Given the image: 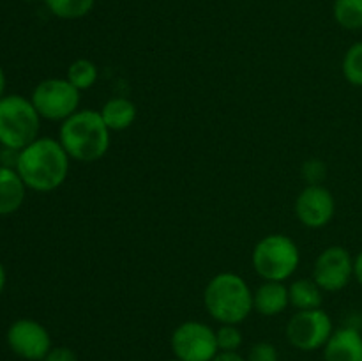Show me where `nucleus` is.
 Masks as SVG:
<instances>
[{"mask_svg": "<svg viewBox=\"0 0 362 361\" xmlns=\"http://www.w3.org/2000/svg\"><path fill=\"white\" fill-rule=\"evenodd\" d=\"M69 154L59 140L39 137L18 151L16 166L28 190L48 193L66 183L69 176Z\"/></svg>", "mask_w": 362, "mask_h": 361, "instance_id": "nucleus-1", "label": "nucleus"}, {"mask_svg": "<svg viewBox=\"0 0 362 361\" xmlns=\"http://www.w3.org/2000/svg\"><path fill=\"white\" fill-rule=\"evenodd\" d=\"M110 133L98 110H78L60 124L59 142L71 159L94 163L108 152Z\"/></svg>", "mask_w": 362, "mask_h": 361, "instance_id": "nucleus-2", "label": "nucleus"}, {"mask_svg": "<svg viewBox=\"0 0 362 361\" xmlns=\"http://www.w3.org/2000/svg\"><path fill=\"white\" fill-rule=\"evenodd\" d=\"M207 314L219 324H237L246 321L253 308V290L246 280L235 273H219L204 290Z\"/></svg>", "mask_w": 362, "mask_h": 361, "instance_id": "nucleus-3", "label": "nucleus"}, {"mask_svg": "<svg viewBox=\"0 0 362 361\" xmlns=\"http://www.w3.org/2000/svg\"><path fill=\"white\" fill-rule=\"evenodd\" d=\"M41 115L30 99L20 94H7L0 99V145L21 151L39 138Z\"/></svg>", "mask_w": 362, "mask_h": 361, "instance_id": "nucleus-4", "label": "nucleus"}, {"mask_svg": "<svg viewBox=\"0 0 362 361\" xmlns=\"http://www.w3.org/2000/svg\"><path fill=\"white\" fill-rule=\"evenodd\" d=\"M251 260L265 282H285L299 268L300 251L285 234H269L257 243Z\"/></svg>", "mask_w": 362, "mask_h": 361, "instance_id": "nucleus-5", "label": "nucleus"}, {"mask_svg": "<svg viewBox=\"0 0 362 361\" xmlns=\"http://www.w3.org/2000/svg\"><path fill=\"white\" fill-rule=\"evenodd\" d=\"M80 91L67 78H46L34 87L30 101L41 119L64 122L80 108Z\"/></svg>", "mask_w": 362, "mask_h": 361, "instance_id": "nucleus-6", "label": "nucleus"}, {"mask_svg": "<svg viewBox=\"0 0 362 361\" xmlns=\"http://www.w3.org/2000/svg\"><path fill=\"white\" fill-rule=\"evenodd\" d=\"M286 340L292 347L303 353L324 349L334 333L332 319L324 308L297 310L286 324Z\"/></svg>", "mask_w": 362, "mask_h": 361, "instance_id": "nucleus-7", "label": "nucleus"}, {"mask_svg": "<svg viewBox=\"0 0 362 361\" xmlns=\"http://www.w3.org/2000/svg\"><path fill=\"white\" fill-rule=\"evenodd\" d=\"M170 347L180 361H212L219 353L216 329L205 322L186 321L173 329Z\"/></svg>", "mask_w": 362, "mask_h": 361, "instance_id": "nucleus-8", "label": "nucleus"}, {"mask_svg": "<svg viewBox=\"0 0 362 361\" xmlns=\"http://www.w3.org/2000/svg\"><path fill=\"white\" fill-rule=\"evenodd\" d=\"M7 345L16 356L27 361H42L52 350V336L41 322L18 319L7 329Z\"/></svg>", "mask_w": 362, "mask_h": 361, "instance_id": "nucleus-9", "label": "nucleus"}, {"mask_svg": "<svg viewBox=\"0 0 362 361\" xmlns=\"http://www.w3.org/2000/svg\"><path fill=\"white\" fill-rule=\"evenodd\" d=\"M354 278V257L346 248L329 246L317 257L313 280L324 292H339Z\"/></svg>", "mask_w": 362, "mask_h": 361, "instance_id": "nucleus-10", "label": "nucleus"}, {"mask_svg": "<svg viewBox=\"0 0 362 361\" xmlns=\"http://www.w3.org/2000/svg\"><path fill=\"white\" fill-rule=\"evenodd\" d=\"M336 200L322 184H308L296 198V216L308 229H322L334 218Z\"/></svg>", "mask_w": 362, "mask_h": 361, "instance_id": "nucleus-11", "label": "nucleus"}, {"mask_svg": "<svg viewBox=\"0 0 362 361\" xmlns=\"http://www.w3.org/2000/svg\"><path fill=\"white\" fill-rule=\"evenodd\" d=\"M324 361H362V335L359 329H334L324 347Z\"/></svg>", "mask_w": 362, "mask_h": 361, "instance_id": "nucleus-12", "label": "nucleus"}, {"mask_svg": "<svg viewBox=\"0 0 362 361\" xmlns=\"http://www.w3.org/2000/svg\"><path fill=\"white\" fill-rule=\"evenodd\" d=\"M27 184L16 168L0 165V216H9L20 211L27 197Z\"/></svg>", "mask_w": 362, "mask_h": 361, "instance_id": "nucleus-13", "label": "nucleus"}, {"mask_svg": "<svg viewBox=\"0 0 362 361\" xmlns=\"http://www.w3.org/2000/svg\"><path fill=\"white\" fill-rule=\"evenodd\" d=\"M290 304L288 287L283 282H264L253 292V308L264 317H274Z\"/></svg>", "mask_w": 362, "mask_h": 361, "instance_id": "nucleus-14", "label": "nucleus"}, {"mask_svg": "<svg viewBox=\"0 0 362 361\" xmlns=\"http://www.w3.org/2000/svg\"><path fill=\"white\" fill-rule=\"evenodd\" d=\"M103 120L110 131H124L133 126L136 120L138 110L131 99L127 98H112L99 110Z\"/></svg>", "mask_w": 362, "mask_h": 361, "instance_id": "nucleus-15", "label": "nucleus"}, {"mask_svg": "<svg viewBox=\"0 0 362 361\" xmlns=\"http://www.w3.org/2000/svg\"><path fill=\"white\" fill-rule=\"evenodd\" d=\"M288 297L290 304L297 310H315L322 308L324 290L313 278H299L288 285Z\"/></svg>", "mask_w": 362, "mask_h": 361, "instance_id": "nucleus-16", "label": "nucleus"}, {"mask_svg": "<svg viewBox=\"0 0 362 361\" xmlns=\"http://www.w3.org/2000/svg\"><path fill=\"white\" fill-rule=\"evenodd\" d=\"M45 4L60 20H80L94 9L95 0H45Z\"/></svg>", "mask_w": 362, "mask_h": 361, "instance_id": "nucleus-17", "label": "nucleus"}, {"mask_svg": "<svg viewBox=\"0 0 362 361\" xmlns=\"http://www.w3.org/2000/svg\"><path fill=\"white\" fill-rule=\"evenodd\" d=\"M332 14L336 23L345 30L362 28V0H334Z\"/></svg>", "mask_w": 362, "mask_h": 361, "instance_id": "nucleus-18", "label": "nucleus"}, {"mask_svg": "<svg viewBox=\"0 0 362 361\" xmlns=\"http://www.w3.org/2000/svg\"><path fill=\"white\" fill-rule=\"evenodd\" d=\"M99 71L92 60L88 59H78L67 69V80L78 88V91H87V88L94 87L98 81Z\"/></svg>", "mask_w": 362, "mask_h": 361, "instance_id": "nucleus-19", "label": "nucleus"}, {"mask_svg": "<svg viewBox=\"0 0 362 361\" xmlns=\"http://www.w3.org/2000/svg\"><path fill=\"white\" fill-rule=\"evenodd\" d=\"M343 76L354 87H362V41L354 42L343 57Z\"/></svg>", "mask_w": 362, "mask_h": 361, "instance_id": "nucleus-20", "label": "nucleus"}, {"mask_svg": "<svg viewBox=\"0 0 362 361\" xmlns=\"http://www.w3.org/2000/svg\"><path fill=\"white\" fill-rule=\"evenodd\" d=\"M216 340L219 350H239L243 345V333L237 324H221V328L216 329Z\"/></svg>", "mask_w": 362, "mask_h": 361, "instance_id": "nucleus-21", "label": "nucleus"}, {"mask_svg": "<svg viewBox=\"0 0 362 361\" xmlns=\"http://www.w3.org/2000/svg\"><path fill=\"white\" fill-rule=\"evenodd\" d=\"M247 361H279L278 349L271 342H258L250 349Z\"/></svg>", "mask_w": 362, "mask_h": 361, "instance_id": "nucleus-22", "label": "nucleus"}, {"mask_svg": "<svg viewBox=\"0 0 362 361\" xmlns=\"http://www.w3.org/2000/svg\"><path fill=\"white\" fill-rule=\"evenodd\" d=\"M303 176L308 184H320L325 177V163H322L320 159H310L303 165Z\"/></svg>", "mask_w": 362, "mask_h": 361, "instance_id": "nucleus-23", "label": "nucleus"}, {"mask_svg": "<svg viewBox=\"0 0 362 361\" xmlns=\"http://www.w3.org/2000/svg\"><path fill=\"white\" fill-rule=\"evenodd\" d=\"M42 361H78L76 353L73 349L66 345H59V347H52L46 357Z\"/></svg>", "mask_w": 362, "mask_h": 361, "instance_id": "nucleus-24", "label": "nucleus"}, {"mask_svg": "<svg viewBox=\"0 0 362 361\" xmlns=\"http://www.w3.org/2000/svg\"><path fill=\"white\" fill-rule=\"evenodd\" d=\"M212 361H247V360L244 356H240L239 350H219Z\"/></svg>", "mask_w": 362, "mask_h": 361, "instance_id": "nucleus-25", "label": "nucleus"}, {"mask_svg": "<svg viewBox=\"0 0 362 361\" xmlns=\"http://www.w3.org/2000/svg\"><path fill=\"white\" fill-rule=\"evenodd\" d=\"M354 278L362 285V250L357 253V257L354 258Z\"/></svg>", "mask_w": 362, "mask_h": 361, "instance_id": "nucleus-26", "label": "nucleus"}, {"mask_svg": "<svg viewBox=\"0 0 362 361\" xmlns=\"http://www.w3.org/2000/svg\"><path fill=\"white\" fill-rule=\"evenodd\" d=\"M6 85H7V78H6V73H4L2 66H0V99L6 96Z\"/></svg>", "mask_w": 362, "mask_h": 361, "instance_id": "nucleus-27", "label": "nucleus"}, {"mask_svg": "<svg viewBox=\"0 0 362 361\" xmlns=\"http://www.w3.org/2000/svg\"><path fill=\"white\" fill-rule=\"evenodd\" d=\"M6 282H7V275H6V268L0 262V296H2L4 289H6Z\"/></svg>", "mask_w": 362, "mask_h": 361, "instance_id": "nucleus-28", "label": "nucleus"}, {"mask_svg": "<svg viewBox=\"0 0 362 361\" xmlns=\"http://www.w3.org/2000/svg\"><path fill=\"white\" fill-rule=\"evenodd\" d=\"M23 2H35V0H23Z\"/></svg>", "mask_w": 362, "mask_h": 361, "instance_id": "nucleus-29", "label": "nucleus"}, {"mask_svg": "<svg viewBox=\"0 0 362 361\" xmlns=\"http://www.w3.org/2000/svg\"><path fill=\"white\" fill-rule=\"evenodd\" d=\"M172 361H180V360H172Z\"/></svg>", "mask_w": 362, "mask_h": 361, "instance_id": "nucleus-30", "label": "nucleus"}]
</instances>
